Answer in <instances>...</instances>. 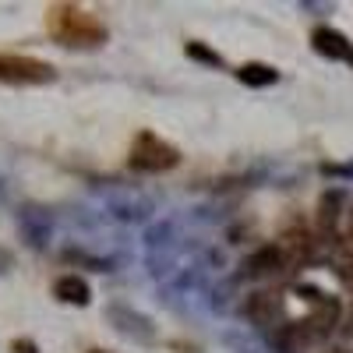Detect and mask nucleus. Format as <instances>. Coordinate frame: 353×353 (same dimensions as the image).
<instances>
[{
  "label": "nucleus",
  "instance_id": "f257e3e1",
  "mask_svg": "<svg viewBox=\"0 0 353 353\" xmlns=\"http://www.w3.org/2000/svg\"><path fill=\"white\" fill-rule=\"evenodd\" d=\"M46 32L53 43H61L68 50H99L110 39V28L78 4H50Z\"/></svg>",
  "mask_w": 353,
  "mask_h": 353
},
{
  "label": "nucleus",
  "instance_id": "f03ea898",
  "mask_svg": "<svg viewBox=\"0 0 353 353\" xmlns=\"http://www.w3.org/2000/svg\"><path fill=\"white\" fill-rule=\"evenodd\" d=\"M336 321H339V301H336V297H325L321 304H314L311 314L290 321V325L279 332V343H283L290 353H301L304 346L325 339V336L336 329Z\"/></svg>",
  "mask_w": 353,
  "mask_h": 353
},
{
  "label": "nucleus",
  "instance_id": "7ed1b4c3",
  "mask_svg": "<svg viewBox=\"0 0 353 353\" xmlns=\"http://www.w3.org/2000/svg\"><path fill=\"white\" fill-rule=\"evenodd\" d=\"M181 163V152L176 145H170L166 138H159L156 131H138L134 134V145H131V156H128V166L138 170V173H166Z\"/></svg>",
  "mask_w": 353,
  "mask_h": 353
},
{
  "label": "nucleus",
  "instance_id": "20e7f679",
  "mask_svg": "<svg viewBox=\"0 0 353 353\" xmlns=\"http://www.w3.org/2000/svg\"><path fill=\"white\" fill-rule=\"evenodd\" d=\"M0 81L4 85H50L57 81V68L39 57L0 53Z\"/></svg>",
  "mask_w": 353,
  "mask_h": 353
},
{
  "label": "nucleus",
  "instance_id": "39448f33",
  "mask_svg": "<svg viewBox=\"0 0 353 353\" xmlns=\"http://www.w3.org/2000/svg\"><path fill=\"white\" fill-rule=\"evenodd\" d=\"M244 314L254 321V325H265V329H286V301L283 293H272V290H258L244 301Z\"/></svg>",
  "mask_w": 353,
  "mask_h": 353
},
{
  "label": "nucleus",
  "instance_id": "423d86ee",
  "mask_svg": "<svg viewBox=\"0 0 353 353\" xmlns=\"http://www.w3.org/2000/svg\"><path fill=\"white\" fill-rule=\"evenodd\" d=\"M276 248L283 251V261H286V269L290 265H307L314 258V237L297 223V230H283V237L276 241Z\"/></svg>",
  "mask_w": 353,
  "mask_h": 353
},
{
  "label": "nucleus",
  "instance_id": "0eeeda50",
  "mask_svg": "<svg viewBox=\"0 0 353 353\" xmlns=\"http://www.w3.org/2000/svg\"><path fill=\"white\" fill-rule=\"evenodd\" d=\"M311 46L318 57H329V61H350V39L339 32V28H329V25H318L311 32Z\"/></svg>",
  "mask_w": 353,
  "mask_h": 353
},
{
  "label": "nucleus",
  "instance_id": "6e6552de",
  "mask_svg": "<svg viewBox=\"0 0 353 353\" xmlns=\"http://www.w3.org/2000/svg\"><path fill=\"white\" fill-rule=\"evenodd\" d=\"M283 269H286V261H283V251H279L276 244L254 251V254L248 258V265H244V272H248V276H254V279L276 276V272H283Z\"/></svg>",
  "mask_w": 353,
  "mask_h": 353
},
{
  "label": "nucleus",
  "instance_id": "1a4fd4ad",
  "mask_svg": "<svg viewBox=\"0 0 353 353\" xmlns=\"http://www.w3.org/2000/svg\"><path fill=\"white\" fill-rule=\"evenodd\" d=\"M53 297L64 301V304H74V307H85L88 301H92V290H88V283L81 276H61L53 283Z\"/></svg>",
  "mask_w": 353,
  "mask_h": 353
},
{
  "label": "nucleus",
  "instance_id": "9d476101",
  "mask_svg": "<svg viewBox=\"0 0 353 353\" xmlns=\"http://www.w3.org/2000/svg\"><path fill=\"white\" fill-rule=\"evenodd\" d=\"M339 209H343V194L339 191L321 194V201H318V226H321V233H325V241H336V244H339L336 226H339V216H343Z\"/></svg>",
  "mask_w": 353,
  "mask_h": 353
},
{
  "label": "nucleus",
  "instance_id": "9b49d317",
  "mask_svg": "<svg viewBox=\"0 0 353 353\" xmlns=\"http://www.w3.org/2000/svg\"><path fill=\"white\" fill-rule=\"evenodd\" d=\"M237 81L248 85V88H265V85H276V81H279V71H276L272 64L251 61V64H241V68H237Z\"/></svg>",
  "mask_w": 353,
  "mask_h": 353
},
{
  "label": "nucleus",
  "instance_id": "f8f14e48",
  "mask_svg": "<svg viewBox=\"0 0 353 353\" xmlns=\"http://www.w3.org/2000/svg\"><path fill=\"white\" fill-rule=\"evenodd\" d=\"M110 318H113V321H121V332H131V336H138L141 343H149V339H152V329H149V321H145L141 314L124 311V307H113Z\"/></svg>",
  "mask_w": 353,
  "mask_h": 353
},
{
  "label": "nucleus",
  "instance_id": "ddd939ff",
  "mask_svg": "<svg viewBox=\"0 0 353 353\" xmlns=\"http://www.w3.org/2000/svg\"><path fill=\"white\" fill-rule=\"evenodd\" d=\"M184 50H188V57H191V61H198V64H209V68H223V57H219L216 50H209V46H201V43H188Z\"/></svg>",
  "mask_w": 353,
  "mask_h": 353
},
{
  "label": "nucleus",
  "instance_id": "4468645a",
  "mask_svg": "<svg viewBox=\"0 0 353 353\" xmlns=\"http://www.w3.org/2000/svg\"><path fill=\"white\" fill-rule=\"evenodd\" d=\"M321 173H329V176H353V163H346V166H332V163H325V166H321Z\"/></svg>",
  "mask_w": 353,
  "mask_h": 353
},
{
  "label": "nucleus",
  "instance_id": "2eb2a0df",
  "mask_svg": "<svg viewBox=\"0 0 353 353\" xmlns=\"http://www.w3.org/2000/svg\"><path fill=\"white\" fill-rule=\"evenodd\" d=\"M11 353H39V350H36L32 339H14V343H11Z\"/></svg>",
  "mask_w": 353,
  "mask_h": 353
},
{
  "label": "nucleus",
  "instance_id": "dca6fc26",
  "mask_svg": "<svg viewBox=\"0 0 353 353\" xmlns=\"http://www.w3.org/2000/svg\"><path fill=\"white\" fill-rule=\"evenodd\" d=\"M11 265H14V254H11V251H4V248H0V276H4V272L11 269Z\"/></svg>",
  "mask_w": 353,
  "mask_h": 353
},
{
  "label": "nucleus",
  "instance_id": "f3484780",
  "mask_svg": "<svg viewBox=\"0 0 353 353\" xmlns=\"http://www.w3.org/2000/svg\"><path fill=\"white\" fill-rule=\"evenodd\" d=\"M350 64H353V50H350Z\"/></svg>",
  "mask_w": 353,
  "mask_h": 353
},
{
  "label": "nucleus",
  "instance_id": "a211bd4d",
  "mask_svg": "<svg viewBox=\"0 0 353 353\" xmlns=\"http://www.w3.org/2000/svg\"><path fill=\"white\" fill-rule=\"evenodd\" d=\"M92 353H103V350H92Z\"/></svg>",
  "mask_w": 353,
  "mask_h": 353
}]
</instances>
